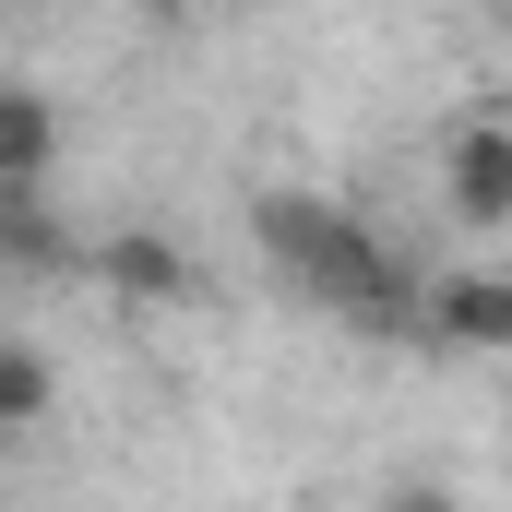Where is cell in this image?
Listing matches in <instances>:
<instances>
[{
  "mask_svg": "<svg viewBox=\"0 0 512 512\" xmlns=\"http://www.w3.org/2000/svg\"><path fill=\"white\" fill-rule=\"evenodd\" d=\"M251 239L322 322H346V334H417V274L382 251L370 215H346V203H322V191H262Z\"/></svg>",
  "mask_w": 512,
  "mask_h": 512,
  "instance_id": "6da1fadb",
  "label": "cell"
},
{
  "mask_svg": "<svg viewBox=\"0 0 512 512\" xmlns=\"http://www.w3.org/2000/svg\"><path fill=\"white\" fill-rule=\"evenodd\" d=\"M417 334L453 346V358H512V274H501V262L429 274V286H417Z\"/></svg>",
  "mask_w": 512,
  "mask_h": 512,
  "instance_id": "7a4b0ae2",
  "label": "cell"
},
{
  "mask_svg": "<svg viewBox=\"0 0 512 512\" xmlns=\"http://www.w3.org/2000/svg\"><path fill=\"white\" fill-rule=\"evenodd\" d=\"M84 274L131 298V310H191L203 298V262L179 251V239H155V227H108V239H84Z\"/></svg>",
  "mask_w": 512,
  "mask_h": 512,
  "instance_id": "3957f363",
  "label": "cell"
},
{
  "mask_svg": "<svg viewBox=\"0 0 512 512\" xmlns=\"http://www.w3.org/2000/svg\"><path fill=\"white\" fill-rule=\"evenodd\" d=\"M441 215L453 227H512V120L441 131Z\"/></svg>",
  "mask_w": 512,
  "mask_h": 512,
  "instance_id": "277c9868",
  "label": "cell"
},
{
  "mask_svg": "<svg viewBox=\"0 0 512 512\" xmlns=\"http://www.w3.org/2000/svg\"><path fill=\"white\" fill-rule=\"evenodd\" d=\"M0 262L12 274H84V239H60V215H48V179L0 191Z\"/></svg>",
  "mask_w": 512,
  "mask_h": 512,
  "instance_id": "5b68a950",
  "label": "cell"
},
{
  "mask_svg": "<svg viewBox=\"0 0 512 512\" xmlns=\"http://www.w3.org/2000/svg\"><path fill=\"white\" fill-rule=\"evenodd\" d=\"M48 167H60V108L36 84H0V191H24Z\"/></svg>",
  "mask_w": 512,
  "mask_h": 512,
  "instance_id": "8992f818",
  "label": "cell"
},
{
  "mask_svg": "<svg viewBox=\"0 0 512 512\" xmlns=\"http://www.w3.org/2000/svg\"><path fill=\"white\" fill-rule=\"evenodd\" d=\"M48 417H60V370H48V346L0 334V429H48Z\"/></svg>",
  "mask_w": 512,
  "mask_h": 512,
  "instance_id": "52a82bcc",
  "label": "cell"
},
{
  "mask_svg": "<svg viewBox=\"0 0 512 512\" xmlns=\"http://www.w3.org/2000/svg\"><path fill=\"white\" fill-rule=\"evenodd\" d=\"M370 512H465L453 489H393V501H370Z\"/></svg>",
  "mask_w": 512,
  "mask_h": 512,
  "instance_id": "ba28073f",
  "label": "cell"
},
{
  "mask_svg": "<svg viewBox=\"0 0 512 512\" xmlns=\"http://www.w3.org/2000/svg\"><path fill=\"white\" fill-rule=\"evenodd\" d=\"M155 12H239V0H155Z\"/></svg>",
  "mask_w": 512,
  "mask_h": 512,
  "instance_id": "9c48e42d",
  "label": "cell"
}]
</instances>
